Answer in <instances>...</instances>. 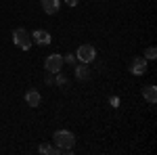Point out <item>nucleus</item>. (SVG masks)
I'll use <instances>...</instances> for the list:
<instances>
[{
    "label": "nucleus",
    "mask_w": 157,
    "mask_h": 155,
    "mask_svg": "<svg viewBox=\"0 0 157 155\" xmlns=\"http://www.w3.org/2000/svg\"><path fill=\"white\" fill-rule=\"evenodd\" d=\"M94 57H97V50L92 44H82L78 48V59L82 63H90V61H94Z\"/></svg>",
    "instance_id": "7ed1b4c3"
},
{
    "label": "nucleus",
    "mask_w": 157,
    "mask_h": 155,
    "mask_svg": "<svg viewBox=\"0 0 157 155\" xmlns=\"http://www.w3.org/2000/svg\"><path fill=\"white\" fill-rule=\"evenodd\" d=\"M52 141L57 143V149H61V153H71V147L75 145V136L69 130H57Z\"/></svg>",
    "instance_id": "f257e3e1"
},
{
    "label": "nucleus",
    "mask_w": 157,
    "mask_h": 155,
    "mask_svg": "<svg viewBox=\"0 0 157 155\" xmlns=\"http://www.w3.org/2000/svg\"><path fill=\"white\" fill-rule=\"evenodd\" d=\"M63 61H67V63H75V57L73 55H65V59Z\"/></svg>",
    "instance_id": "ddd939ff"
},
{
    "label": "nucleus",
    "mask_w": 157,
    "mask_h": 155,
    "mask_svg": "<svg viewBox=\"0 0 157 155\" xmlns=\"http://www.w3.org/2000/svg\"><path fill=\"white\" fill-rule=\"evenodd\" d=\"M40 2H42L44 13H48V15H55V13L59 11V6H61V0H40Z\"/></svg>",
    "instance_id": "6e6552de"
},
{
    "label": "nucleus",
    "mask_w": 157,
    "mask_h": 155,
    "mask_svg": "<svg viewBox=\"0 0 157 155\" xmlns=\"http://www.w3.org/2000/svg\"><path fill=\"white\" fill-rule=\"evenodd\" d=\"M32 42H36L40 46H46V44H50V34L44 32V29H36V32L32 34Z\"/></svg>",
    "instance_id": "423d86ee"
},
{
    "label": "nucleus",
    "mask_w": 157,
    "mask_h": 155,
    "mask_svg": "<svg viewBox=\"0 0 157 155\" xmlns=\"http://www.w3.org/2000/svg\"><path fill=\"white\" fill-rule=\"evenodd\" d=\"M75 73H78L80 80H88V78H90V72H88L86 63H84V65H80V67H75Z\"/></svg>",
    "instance_id": "9d476101"
},
{
    "label": "nucleus",
    "mask_w": 157,
    "mask_h": 155,
    "mask_svg": "<svg viewBox=\"0 0 157 155\" xmlns=\"http://www.w3.org/2000/svg\"><path fill=\"white\" fill-rule=\"evenodd\" d=\"M130 72H132L134 76H143V73H147V59L145 57H136V59L132 61V65H130Z\"/></svg>",
    "instance_id": "39448f33"
},
{
    "label": "nucleus",
    "mask_w": 157,
    "mask_h": 155,
    "mask_svg": "<svg viewBox=\"0 0 157 155\" xmlns=\"http://www.w3.org/2000/svg\"><path fill=\"white\" fill-rule=\"evenodd\" d=\"M13 40H15V44L21 48V50H29L32 48V34H27V29L23 27H19V29H15L13 32Z\"/></svg>",
    "instance_id": "f03ea898"
},
{
    "label": "nucleus",
    "mask_w": 157,
    "mask_h": 155,
    "mask_svg": "<svg viewBox=\"0 0 157 155\" xmlns=\"http://www.w3.org/2000/svg\"><path fill=\"white\" fill-rule=\"evenodd\" d=\"M44 67H46L48 73H59L61 67H63V57L61 55H50L46 59V63H44Z\"/></svg>",
    "instance_id": "20e7f679"
},
{
    "label": "nucleus",
    "mask_w": 157,
    "mask_h": 155,
    "mask_svg": "<svg viewBox=\"0 0 157 155\" xmlns=\"http://www.w3.org/2000/svg\"><path fill=\"white\" fill-rule=\"evenodd\" d=\"M38 151H40V153H61V149L50 147V145H40V147H38Z\"/></svg>",
    "instance_id": "9b49d317"
},
{
    "label": "nucleus",
    "mask_w": 157,
    "mask_h": 155,
    "mask_svg": "<svg viewBox=\"0 0 157 155\" xmlns=\"http://www.w3.org/2000/svg\"><path fill=\"white\" fill-rule=\"evenodd\" d=\"M65 2H67L69 6H78V0H65Z\"/></svg>",
    "instance_id": "4468645a"
},
{
    "label": "nucleus",
    "mask_w": 157,
    "mask_h": 155,
    "mask_svg": "<svg viewBox=\"0 0 157 155\" xmlns=\"http://www.w3.org/2000/svg\"><path fill=\"white\" fill-rule=\"evenodd\" d=\"M143 96H145L149 103H155L157 101V88L155 86H147V88H143Z\"/></svg>",
    "instance_id": "1a4fd4ad"
},
{
    "label": "nucleus",
    "mask_w": 157,
    "mask_h": 155,
    "mask_svg": "<svg viewBox=\"0 0 157 155\" xmlns=\"http://www.w3.org/2000/svg\"><path fill=\"white\" fill-rule=\"evenodd\" d=\"M25 101H27L29 107H38V105L42 103V96H40L38 90H27V92H25Z\"/></svg>",
    "instance_id": "0eeeda50"
},
{
    "label": "nucleus",
    "mask_w": 157,
    "mask_h": 155,
    "mask_svg": "<svg viewBox=\"0 0 157 155\" xmlns=\"http://www.w3.org/2000/svg\"><path fill=\"white\" fill-rule=\"evenodd\" d=\"M145 59H147V61L157 59V48H155V46H149V48L145 50Z\"/></svg>",
    "instance_id": "f8f14e48"
}]
</instances>
